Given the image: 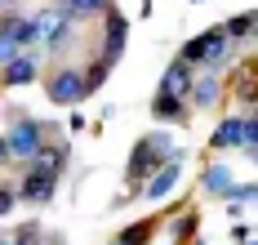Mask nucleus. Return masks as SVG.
Returning <instances> with one entry per match:
<instances>
[{"mask_svg":"<svg viewBox=\"0 0 258 245\" xmlns=\"http://www.w3.org/2000/svg\"><path fill=\"white\" fill-rule=\"evenodd\" d=\"M5 147H9L14 156H23V161H31V156H40V152H45V147H40V125H36V120H18Z\"/></svg>","mask_w":258,"mask_h":245,"instance_id":"nucleus-1","label":"nucleus"},{"mask_svg":"<svg viewBox=\"0 0 258 245\" xmlns=\"http://www.w3.org/2000/svg\"><path fill=\"white\" fill-rule=\"evenodd\" d=\"M45 89H49L53 103H80V98H85V76H80V72H58Z\"/></svg>","mask_w":258,"mask_h":245,"instance_id":"nucleus-2","label":"nucleus"},{"mask_svg":"<svg viewBox=\"0 0 258 245\" xmlns=\"http://www.w3.org/2000/svg\"><path fill=\"white\" fill-rule=\"evenodd\" d=\"M245 143V116H227L214 130V147H240Z\"/></svg>","mask_w":258,"mask_h":245,"instance_id":"nucleus-3","label":"nucleus"},{"mask_svg":"<svg viewBox=\"0 0 258 245\" xmlns=\"http://www.w3.org/2000/svg\"><path fill=\"white\" fill-rule=\"evenodd\" d=\"M191 89V63H174L169 72H165V81H160V94H187Z\"/></svg>","mask_w":258,"mask_h":245,"instance_id":"nucleus-4","label":"nucleus"},{"mask_svg":"<svg viewBox=\"0 0 258 245\" xmlns=\"http://www.w3.org/2000/svg\"><path fill=\"white\" fill-rule=\"evenodd\" d=\"M23 196H27V201H49V196H53V174L31 169V178L23 183Z\"/></svg>","mask_w":258,"mask_h":245,"instance_id":"nucleus-5","label":"nucleus"},{"mask_svg":"<svg viewBox=\"0 0 258 245\" xmlns=\"http://www.w3.org/2000/svg\"><path fill=\"white\" fill-rule=\"evenodd\" d=\"M31 76H36V63H31V58L14 54L9 63H5V85H27Z\"/></svg>","mask_w":258,"mask_h":245,"instance_id":"nucleus-6","label":"nucleus"},{"mask_svg":"<svg viewBox=\"0 0 258 245\" xmlns=\"http://www.w3.org/2000/svg\"><path fill=\"white\" fill-rule=\"evenodd\" d=\"M174 183H178V156H169V165H165V174H160V178H152V188H147V196H152V201H165V196L174 192Z\"/></svg>","mask_w":258,"mask_h":245,"instance_id":"nucleus-7","label":"nucleus"},{"mask_svg":"<svg viewBox=\"0 0 258 245\" xmlns=\"http://www.w3.org/2000/svg\"><path fill=\"white\" fill-rule=\"evenodd\" d=\"M107 9V0H67V18H89V14H103Z\"/></svg>","mask_w":258,"mask_h":245,"instance_id":"nucleus-8","label":"nucleus"},{"mask_svg":"<svg viewBox=\"0 0 258 245\" xmlns=\"http://www.w3.org/2000/svg\"><path fill=\"white\" fill-rule=\"evenodd\" d=\"M205 188H209V192H218V196H227V192H232V174H227L223 165H214V169L205 174Z\"/></svg>","mask_w":258,"mask_h":245,"instance_id":"nucleus-9","label":"nucleus"},{"mask_svg":"<svg viewBox=\"0 0 258 245\" xmlns=\"http://www.w3.org/2000/svg\"><path fill=\"white\" fill-rule=\"evenodd\" d=\"M218 89H223V85L214 81V76H205V81L196 85V94H191V103H196V107H209V103L218 98Z\"/></svg>","mask_w":258,"mask_h":245,"instance_id":"nucleus-10","label":"nucleus"},{"mask_svg":"<svg viewBox=\"0 0 258 245\" xmlns=\"http://www.w3.org/2000/svg\"><path fill=\"white\" fill-rule=\"evenodd\" d=\"M156 111H160L165 120H182V103H178V94H160V98H156Z\"/></svg>","mask_w":258,"mask_h":245,"instance_id":"nucleus-11","label":"nucleus"},{"mask_svg":"<svg viewBox=\"0 0 258 245\" xmlns=\"http://www.w3.org/2000/svg\"><path fill=\"white\" fill-rule=\"evenodd\" d=\"M147 236H152V223H138V227H129L125 236H120V245H143Z\"/></svg>","mask_w":258,"mask_h":245,"instance_id":"nucleus-12","label":"nucleus"},{"mask_svg":"<svg viewBox=\"0 0 258 245\" xmlns=\"http://www.w3.org/2000/svg\"><path fill=\"white\" fill-rule=\"evenodd\" d=\"M249 27H254V18H249V14H240V18H236V23H227L223 31H227V36L236 40V36H249Z\"/></svg>","mask_w":258,"mask_h":245,"instance_id":"nucleus-13","label":"nucleus"},{"mask_svg":"<svg viewBox=\"0 0 258 245\" xmlns=\"http://www.w3.org/2000/svg\"><path fill=\"white\" fill-rule=\"evenodd\" d=\"M18 49H23V45H18V40H14L9 31H0V63H9V58L18 54Z\"/></svg>","mask_w":258,"mask_h":245,"instance_id":"nucleus-14","label":"nucleus"},{"mask_svg":"<svg viewBox=\"0 0 258 245\" xmlns=\"http://www.w3.org/2000/svg\"><path fill=\"white\" fill-rule=\"evenodd\" d=\"M5 210H14V192H0V214Z\"/></svg>","mask_w":258,"mask_h":245,"instance_id":"nucleus-15","label":"nucleus"},{"mask_svg":"<svg viewBox=\"0 0 258 245\" xmlns=\"http://www.w3.org/2000/svg\"><path fill=\"white\" fill-rule=\"evenodd\" d=\"M5 152H9V147H5V143H0V161H5Z\"/></svg>","mask_w":258,"mask_h":245,"instance_id":"nucleus-16","label":"nucleus"},{"mask_svg":"<svg viewBox=\"0 0 258 245\" xmlns=\"http://www.w3.org/2000/svg\"><path fill=\"white\" fill-rule=\"evenodd\" d=\"M0 245H14V241H0Z\"/></svg>","mask_w":258,"mask_h":245,"instance_id":"nucleus-17","label":"nucleus"}]
</instances>
